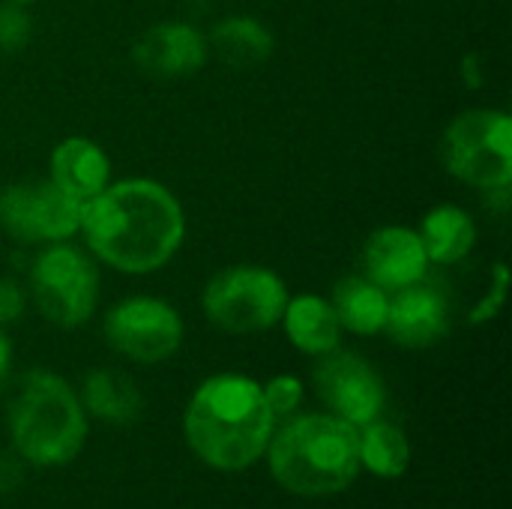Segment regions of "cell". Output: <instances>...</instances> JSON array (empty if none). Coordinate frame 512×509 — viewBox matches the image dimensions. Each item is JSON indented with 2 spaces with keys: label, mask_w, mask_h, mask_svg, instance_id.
I'll list each match as a JSON object with an SVG mask.
<instances>
[{
  "label": "cell",
  "mask_w": 512,
  "mask_h": 509,
  "mask_svg": "<svg viewBox=\"0 0 512 509\" xmlns=\"http://www.w3.org/2000/svg\"><path fill=\"white\" fill-rule=\"evenodd\" d=\"M81 234L99 264L126 276H150L180 252L186 213L159 180L129 177L108 183L84 204Z\"/></svg>",
  "instance_id": "6da1fadb"
},
{
  "label": "cell",
  "mask_w": 512,
  "mask_h": 509,
  "mask_svg": "<svg viewBox=\"0 0 512 509\" xmlns=\"http://www.w3.org/2000/svg\"><path fill=\"white\" fill-rule=\"evenodd\" d=\"M186 441L192 453L219 471L255 465L273 435V411L261 384L246 375L207 378L186 408Z\"/></svg>",
  "instance_id": "7a4b0ae2"
},
{
  "label": "cell",
  "mask_w": 512,
  "mask_h": 509,
  "mask_svg": "<svg viewBox=\"0 0 512 509\" xmlns=\"http://www.w3.org/2000/svg\"><path fill=\"white\" fill-rule=\"evenodd\" d=\"M267 450L273 480L300 498L345 492L360 474V429L333 414L291 420Z\"/></svg>",
  "instance_id": "3957f363"
},
{
  "label": "cell",
  "mask_w": 512,
  "mask_h": 509,
  "mask_svg": "<svg viewBox=\"0 0 512 509\" xmlns=\"http://www.w3.org/2000/svg\"><path fill=\"white\" fill-rule=\"evenodd\" d=\"M9 435L24 462L39 468L66 465L87 438L81 399L60 375L33 369L21 378L9 405Z\"/></svg>",
  "instance_id": "277c9868"
},
{
  "label": "cell",
  "mask_w": 512,
  "mask_h": 509,
  "mask_svg": "<svg viewBox=\"0 0 512 509\" xmlns=\"http://www.w3.org/2000/svg\"><path fill=\"white\" fill-rule=\"evenodd\" d=\"M30 297L60 330L87 324L99 306V261L72 240L42 246L30 264Z\"/></svg>",
  "instance_id": "5b68a950"
},
{
  "label": "cell",
  "mask_w": 512,
  "mask_h": 509,
  "mask_svg": "<svg viewBox=\"0 0 512 509\" xmlns=\"http://www.w3.org/2000/svg\"><path fill=\"white\" fill-rule=\"evenodd\" d=\"M444 168L480 192L512 186V117L501 108L456 114L441 138Z\"/></svg>",
  "instance_id": "8992f818"
},
{
  "label": "cell",
  "mask_w": 512,
  "mask_h": 509,
  "mask_svg": "<svg viewBox=\"0 0 512 509\" xmlns=\"http://www.w3.org/2000/svg\"><path fill=\"white\" fill-rule=\"evenodd\" d=\"M288 297V285L276 270L264 264H231L210 276L201 291V309L222 333L246 336L279 324Z\"/></svg>",
  "instance_id": "52a82bcc"
},
{
  "label": "cell",
  "mask_w": 512,
  "mask_h": 509,
  "mask_svg": "<svg viewBox=\"0 0 512 509\" xmlns=\"http://www.w3.org/2000/svg\"><path fill=\"white\" fill-rule=\"evenodd\" d=\"M84 204L51 180H21L0 189V231L21 246H48L81 234Z\"/></svg>",
  "instance_id": "ba28073f"
},
{
  "label": "cell",
  "mask_w": 512,
  "mask_h": 509,
  "mask_svg": "<svg viewBox=\"0 0 512 509\" xmlns=\"http://www.w3.org/2000/svg\"><path fill=\"white\" fill-rule=\"evenodd\" d=\"M102 333L117 354L135 363H165L183 345V318L168 300L135 294L108 309Z\"/></svg>",
  "instance_id": "9c48e42d"
},
{
  "label": "cell",
  "mask_w": 512,
  "mask_h": 509,
  "mask_svg": "<svg viewBox=\"0 0 512 509\" xmlns=\"http://www.w3.org/2000/svg\"><path fill=\"white\" fill-rule=\"evenodd\" d=\"M312 384L321 402L333 411V417L357 429L378 420L387 402L381 375L360 354L339 348L321 357L312 372Z\"/></svg>",
  "instance_id": "30bf717a"
},
{
  "label": "cell",
  "mask_w": 512,
  "mask_h": 509,
  "mask_svg": "<svg viewBox=\"0 0 512 509\" xmlns=\"http://www.w3.org/2000/svg\"><path fill=\"white\" fill-rule=\"evenodd\" d=\"M453 327V303L447 288L426 276L390 294L384 333L402 348H432Z\"/></svg>",
  "instance_id": "8fae6325"
},
{
  "label": "cell",
  "mask_w": 512,
  "mask_h": 509,
  "mask_svg": "<svg viewBox=\"0 0 512 509\" xmlns=\"http://www.w3.org/2000/svg\"><path fill=\"white\" fill-rule=\"evenodd\" d=\"M132 60L150 78H189L210 60V42L189 21H159L138 36Z\"/></svg>",
  "instance_id": "7c38bea8"
},
{
  "label": "cell",
  "mask_w": 512,
  "mask_h": 509,
  "mask_svg": "<svg viewBox=\"0 0 512 509\" xmlns=\"http://www.w3.org/2000/svg\"><path fill=\"white\" fill-rule=\"evenodd\" d=\"M363 276L372 279L387 294L426 279L429 255L417 228L384 225L372 231L369 240L363 243Z\"/></svg>",
  "instance_id": "4fadbf2b"
},
{
  "label": "cell",
  "mask_w": 512,
  "mask_h": 509,
  "mask_svg": "<svg viewBox=\"0 0 512 509\" xmlns=\"http://www.w3.org/2000/svg\"><path fill=\"white\" fill-rule=\"evenodd\" d=\"M48 180L78 204H87L111 183V159L93 138L69 135L48 156Z\"/></svg>",
  "instance_id": "5bb4252c"
},
{
  "label": "cell",
  "mask_w": 512,
  "mask_h": 509,
  "mask_svg": "<svg viewBox=\"0 0 512 509\" xmlns=\"http://www.w3.org/2000/svg\"><path fill=\"white\" fill-rule=\"evenodd\" d=\"M282 324L288 333V342L312 357H324L339 348L342 342V324L336 318V309L330 300L318 294H297L288 297Z\"/></svg>",
  "instance_id": "9a60e30c"
},
{
  "label": "cell",
  "mask_w": 512,
  "mask_h": 509,
  "mask_svg": "<svg viewBox=\"0 0 512 509\" xmlns=\"http://www.w3.org/2000/svg\"><path fill=\"white\" fill-rule=\"evenodd\" d=\"M417 234L426 246L429 264H438V267H453V264L465 261L474 252L477 237H480L474 216L459 204L432 207L423 216Z\"/></svg>",
  "instance_id": "2e32d148"
},
{
  "label": "cell",
  "mask_w": 512,
  "mask_h": 509,
  "mask_svg": "<svg viewBox=\"0 0 512 509\" xmlns=\"http://www.w3.org/2000/svg\"><path fill=\"white\" fill-rule=\"evenodd\" d=\"M207 42H210V51H216V57L234 69H249V66L264 63L273 57V48H276L270 27L252 15L222 18L210 30Z\"/></svg>",
  "instance_id": "e0dca14e"
},
{
  "label": "cell",
  "mask_w": 512,
  "mask_h": 509,
  "mask_svg": "<svg viewBox=\"0 0 512 509\" xmlns=\"http://www.w3.org/2000/svg\"><path fill=\"white\" fill-rule=\"evenodd\" d=\"M333 309L342 330L357 336H378L387 324L390 294L366 276H348L333 288Z\"/></svg>",
  "instance_id": "ac0fdd59"
},
{
  "label": "cell",
  "mask_w": 512,
  "mask_h": 509,
  "mask_svg": "<svg viewBox=\"0 0 512 509\" xmlns=\"http://www.w3.org/2000/svg\"><path fill=\"white\" fill-rule=\"evenodd\" d=\"M84 408L114 426L135 423L144 402L132 378L117 369H93L84 381Z\"/></svg>",
  "instance_id": "d6986e66"
},
{
  "label": "cell",
  "mask_w": 512,
  "mask_h": 509,
  "mask_svg": "<svg viewBox=\"0 0 512 509\" xmlns=\"http://www.w3.org/2000/svg\"><path fill=\"white\" fill-rule=\"evenodd\" d=\"M360 429V465H366L381 480H399L411 462L405 432L387 420H372Z\"/></svg>",
  "instance_id": "ffe728a7"
},
{
  "label": "cell",
  "mask_w": 512,
  "mask_h": 509,
  "mask_svg": "<svg viewBox=\"0 0 512 509\" xmlns=\"http://www.w3.org/2000/svg\"><path fill=\"white\" fill-rule=\"evenodd\" d=\"M30 33H33V21H30L27 9L21 3L3 0L0 3V51H6V54L21 51L30 42Z\"/></svg>",
  "instance_id": "44dd1931"
},
{
  "label": "cell",
  "mask_w": 512,
  "mask_h": 509,
  "mask_svg": "<svg viewBox=\"0 0 512 509\" xmlns=\"http://www.w3.org/2000/svg\"><path fill=\"white\" fill-rule=\"evenodd\" d=\"M507 282H510V273H507V264L504 261H498L495 267H492V285H489V291L480 297V303L471 309V315H468V324H486V321H492V318H498L501 315V309H504V300H507Z\"/></svg>",
  "instance_id": "7402d4cb"
},
{
  "label": "cell",
  "mask_w": 512,
  "mask_h": 509,
  "mask_svg": "<svg viewBox=\"0 0 512 509\" xmlns=\"http://www.w3.org/2000/svg\"><path fill=\"white\" fill-rule=\"evenodd\" d=\"M264 390V399L273 411V417H288L297 411V405L303 402V384L294 375H279L273 378Z\"/></svg>",
  "instance_id": "603a6c76"
},
{
  "label": "cell",
  "mask_w": 512,
  "mask_h": 509,
  "mask_svg": "<svg viewBox=\"0 0 512 509\" xmlns=\"http://www.w3.org/2000/svg\"><path fill=\"white\" fill-rule=\"evenodd\" d=\"M27 309V291L15 279H0V327L15 324Z\"/></svg>",
  "instance_id": "cb8c5ba5"
},
{
  "label": "cell",
  "mask_w": 512,
  "mask_h": 509,
  "mask_svg": "<svg viewBox=\"0 0 512 509\" xmlns=\"http://www.w3.org/2000/svg\"><path fill=\"white\" fill-rule=\"evenodd\" d=\"M459 78H462V87L465 90H480L486 84V75H483V57L477 51H465L462 60H459Z\"/></svg>",
  "instance_id": "d4e9b609"
},
{
  "label": "cell",
  "mask_w": 512,
  "mask_h": 509,
  "mask_svg": "<svg viewBox=\"0 0 512 509\" xmlns=\"http://www.w3.org/2000/svg\"><path fill=\"white\" fill-rule=\"evenodd\" d=\"M21 486V465L12 459H0V495H9Z\"/></svg>",
  "instance_id": "484cf974"
},
{
  "label": "cell",
  "mask_w": 512,
  "mask_h": 509,
  "mask_svg": "<svg viewBox=\"0 0 512 509\" xmlns=\"http://www.w3.org/2000/svg\"><path fill=\"white\" fill-rule=\"evenodd\" d=\"M512 186H498V189H486V207L492 210V213H498V216H507V210H510V195Z\"/></svg>",
  "instance_id": "4316f807"
},
{
  "label": "cell",
  "mask_w": 512,
  "mask_h": 509,
  "mask_svg": "<svg viewBox=\"0 0 512 509\" xmlns=\"http://www.w3.org/2000/svg\"><path fill=\"white\" fill-rule=\"evenodd\" d=\"M9 366H12V342H9V336L3 333V327H0V390H3V384H6Z\"/></svg>",
  "instance_id": "83f0119b"
},
{
  "label": "cell",
  "mask_w": 512,
  "mask_h": 509,
  "mask_svg": "<svg viewBox=\"0 0 512 509\" xmlns=\"http://www.w3.org/2000/svg\"><path fill=\"white\" fill-rule=\"evenodd\" d=\"M9 3H21V6H27V3H33V0H9Z\"/></svg>",
  "instance_id": "f1b7e54d"
}]
</instances>
